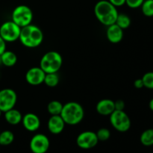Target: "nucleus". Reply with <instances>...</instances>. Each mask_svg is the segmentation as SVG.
Returning <instances> with one entry per match:
<instances>
[{"label":"nucleus","instance_id":"nucleus-1","mask_svg":"<svg viewBox=\"0 0 153 153\" xmlns=\"http://www.w3.org/2000/svg\"><path fill=\"white\" fill-rule=\"evenodd\" d=\"M117 9L108 0H100L94 6V14L99 22L105 26L114 24L118 16Z\"/></svg>","mask_w":153,"mask_h":153},{"label":"nucleus","instance_id":"nucleus-2","mask_svg":"<svg viewBox=\"0 0 153 153\" xmlns=\"http://www.w3.org/2000/svg\"><path fill=\"white\" fill-rule=\"evenodd\" d=\"M19 40L24 46L30 49L38 47L43 40V33L40 28L33 24L21 28Z\"/></svg>","mask_w":153,"mask_h":153},{"label":"nucleus","instance_id":"nucleus-3","mask_svg":"<svg viewBox=\"0 0 153 153\" xmlns=\"http://www.w3.org/2000/svg\"><path fill=\"white\" fill-rule=\"evenodd\" d=\"M61 117L65 124L76 126L80 123L85 117V111L81 104L76 102H69L63 105Z\"/></svg>","mask_w":153,"mask_h":153},{"label":"nucleus","instance_id":"nucleus-4","mask_svg":"<svg viewBox=\"0 0 153 153\" xmlns=\"http://www.w3.org/2000/svg\"><path fill=\"white\" fill-rule=\"evenodd\" d=\"M63 64L62 56L56 51H49L42 56L40 67L46 73H58Z\"/></svg>","mask_w":153,"mask_h":153},{"label":"nucleus","instance_id":"nucleus-5","mask_svg":"<svg viewBox=\"0 0 153 153\" xmlns=\"http://www.w3.org/2000/svg\"><path fill=\"white\" fill-rule=\"evenodd\" d=\"M33 12L28 6L20 4L15 7L12 11L11 20L20 28L31 24L33 20Z\"/></svg>","mask_w":153,"mask_h":153},{"label":"nucleus","instance_id":"nucleus-6","mask_svg":"<svg viewBox=\"0 0 153 153\" xmlns=\"http://www.w3.org/2000/svg\"><path fill=\"white\" fill-rule=\"evenodd\" d=\"M109 120L113 128L120 132H126L131 128V119L124 111L115 110Z\"/></svg>","mask_w":153,"mask_h":153},{"label":"nucleus","instance_id":"nucleus-7","mask_svg":"<svg viewBox=\"0 0 153 153\" xmlns=\"http://www.w3.org/2000/svg\"><path fill=\"white\" fill-rule=\"evenodd\" d=\"M21 28L12 20L3 22L0 26V36L6 43H13L19 40Z\"/></svg>","mask_w":153,"mask_h":153},{"label":"nucleus","instance_id":"nucleus-8","mask_svg":"<svg viewBox=\"0 0 153 153\" xmlns=\"http://www.w3.org/2000/svg\"><path fill=\"white\" fill-rule=\"evenodd\" d=\"M17 102V94L11 88H4L0 91V110L5 112L15 107Z\"/></svg>","mask_w":153,"mask_h":153},{"label":"nucleus","instance_id":"nucleus-9","mask_svg":"<svg viewBox=\"0 0 153 153\" xmlns=\"http://www.w3.org/2000/svg\"><path fill=\"white\" fill-rule=\"evenodd\" d=\"M50 142L46 135L36 134L30 140V149L33 153H46L49 150Z\"/></svg>","mask_w":153,"mask_h":153},{"label":"nucleus","instance_id":"nucleus-10","mask_svg":"<svg viewBox=\"0 0 153 153\" xmlns=\"http://www.w3.org/2000/svg\"><path fill=\"white\" fill-rule=\"evenodd\" d=\"M99 140L96 132L92 131H85L80 133L76 138L78 146L82 149H90L95 147Z\"/></svg>","mask_w":153,"mask_h":153},{"label":"nucleus","instance_id":"nucleus-11","mask_svg":"<svg viewBox=\"0 0 153 153\" xmlns=\"http://www.w3.org/2000/svg\"><path fill=\"white\" fill-rule=\"evenodd\" d=\"M46 73L40 67L30 68L25 73V81L32 86H37L43 83Z\"/></svg>","mask_w":153,"mask_h":153},{"label":"nucleus","instance_id":"nucleus-12","mask_svg":"<svg viewBox=\"0 0 153 153\" xmlns=\"http://www.w3.org/2000/svg\"><path fill=\"white\" fill-rule=\"evenodd\" d=\"M24 128L28 131L34 132L40 127V120L37 114L34 113H27L22 116V122Z\"/></svg>","mask_w":153,"mask_h":153},{"label":"nucleus","instance_id":"nucleus-13","mask_svg":"<svg viewBox=\"0 0 153 153\" xmlns=\"http://www.w3.org/2000/svg\"><path fill=\"white\" fill-rule=\"evenodd\" d=\"M65 123L61 115H52L48 120L47 127L49 132L53 134H59L64 131Z\"/></svg>","mask_w":153,"mask_h":153},{"label":"nucleus","instance_id":"nucleus-14","mask_svg":"<svg viewBox=\"0 0 153 153\" xmlns=\"http://www.w3.org/2000/svg\"><path fill=\"white\" fill-rule=\"evenodd\" d=\"M123 30L118 26L116 23L107 26L106 37L111 43H118L122 41L123 38Z\"/></svg>","mask_w":153,"mask_h":153},{"label":"nucleus","instance_id":"nucleus-15","mask_svg":"<svg viewBox=\"0 0 153 153\" xmlns=\"http://www.w3.org/2000/svg\"><path fill=\"white\" fill-rule=\"evenodd\" d=\"M97 113L102 116H110L115 111L114 101L109 99H104L98 102L96 106Z\"/></svg>","mask_w":153,"mask_h":153},{"label":"nucleus","instance_id":"nucleus-16","mask_svg":"<svg viewBox=\"0 0 153 153\" xmlns=\"http://www.w3.org/2000/svg\"><path fill=\"white\" fill-rule=\"evenodd\" d=\"M4 120L11 126H16L22 122V115L19 110L14 108L4 112Z\"/></svg>","mask_w":153,"mask_h":153},{"label":"nucleus","instance_id":"nucleus-17","mask_svg":"<svg viewBox=\"0 0 153 153\" xmlns=\"http://www.w3.org/2000/svg\"><path fill=\"white\" fill-rule=\"evenodd\" d=\"M0 58H1V64L7 67H13L17 62V56L16 54L12 51L7 50V49L0 55Z\"/></svg>","mask_w":153,"mask_h":153},{"label":"nucleus","instance_id":"nucleus-18","mask_svg":"<svg viewBox=\"0 0 153 153\" xmlns=\"http://www.w3.org/2000/svg\"><path fill=\"white\" fill-rule=\"evenodd\" d=\"M140 141L143 146H153V128H148L140 134Z\"/></svg>","mask_w":153,"mask_h":153},{"label":"nucleus","instance_id":"nucleus-19","mask_svg":"<svg viewBox=\"0 0 153 153\" xmlns=\"http://www.w3.org/2000/svg\"><path fill=\"white\" fill-rule=\"evenodd\" d=\"M64 105L58 100H52L49 102L47 105V111L51 116L52 115H60L63 109Z\"/></svg>","mask_w":153,"mask_h":153},{"label":"nucleus","instance_id":"nucleus-20","mask_svg":"<svg viewBox=\"0 0 153 153\" xmlns=\"http://www.w3.org/2000/svg\"><path fill=\"white\" fill-rule=\"evenodd\" d=\"M14 140V134L9 130L0 132V145L1 146H8L11 144Z\"/></svg>","mask_w":153,"mask_h":153},{"label":"nucleus","instance_id":"nucleus-21","mask_svg":"<svg viewBox=\"0 0 153 153\" xmlns=\"http://www.w3.org/2000/svg\"><path fill=\"white\" fill-rule=\"evenodd\" d=\"M131 18L126 13H118L115 23L120 27L123 30L128 28L131 25Z\"/></svg>","mask_w":153,"mask_h":153},{"label":"nucleus","instance_id":"nucleus-22","mask_svg":"<svg viewBox=\"0 0 153 153\" xmlns=\"http://www.w3.org/2000/svg\"><path fill=\"white\" fill-rule=\"evenodd\" d=\"M59 76L58 75V73H46L45 76L44 82L43 83L46 86L49 88H55L59 83Z\"/></svg>","mask_w":153,"mask_h":153},{"label":"nucleus","instance_id":"nucleus-23","mask_svg":"<svg viewBox=\"0 0 153 153\" xmlns=\"http://www.w3.org/2000/svg\"><path fill=\"white\" fill-rule=\"evenodd\" d=\"M141 7V11L145 16H153V0H144Z\"/></svg>","mask_w":153,"mask_h":153},{"label":"nucleus","instance_id":"nucleus-24","mask_svg":"<svg viewBox=\"0 0 153 153\" xmlns=\"http://www.w3.org/2000/svg\"><path fill=\"white\" fill-rule=\"evenodd\" d=\"M144 88L149 90H153V72H147L142 76Z\"/></svg>","mask_w":153,"mask_h":153},{"label":"nucleus","instance_id":"nucleus-25","mask_svg":"<svg viewBox=\"0 0 153 153\" xmlns=\"http://www.w3.org/2000/svg\"><path fill=\"white\" fill-rule=\"evenodd\" d=\"M99 141H106L111 137V131L106 128H101L96 132Z\"/></svg>","mask_w":153,"mask_h":153},{"label":"nucleus","instance_id":"nucleus-26","mask_svg":"<svg viewBox=\"0 0 153 153\" xmlns=\"http://www.w3.org/2000/svg\"><path fill=\"white\" fill-rule=\"evenodd\" d=\"M144 0H126V4L132 9L138 8L142 5Z\"/></svg>","mask_w":153,"mask_h":153},{"label":"nucleus","instance_id":"nucleus-27","mask_svg":"<svg viewBox=\"0 0 153 153\" xmlns=\"http://www.w3.org/2000/svg\"><path fill=\"white\" fill-rule=\"evenodd\" d=\"M114 107L115 110L124 111V108H125V102L122 100H117V101H114Z\"/></svg>","mask_w":153,"mask_h":153},{"label":"nucleus","instance_id":"nucleus-28","mask_svg":"<svg viewBox=\"0 0 153 153\" xmlns=\"http://www.w3.org/2000/svg\"><path fill=\"white\" fill-rule=\"evenodd\" d=\"M108 1L116 7H122L126 4V0H108Z\"/></svg>","mask_w":153,"mask_h":153},{"label":"nucleus","instance_id":"nucleus-29","mask_svg":"<svg viewBox=\"0 0 153 153\" xmlns=\"http://www.w3.org/2000/svg\"><path fill=\"white\" fill-rule=\"evenodd\" d=\"M134 88L137 89H141V88H144L143 86V82L142 81V79H137L134 82Z\"/></svg>","mask_w":153,"mask_h":153},{"label":"nucleus","instance_id":"nucleus-30","mask_svg":"<svg viewBox=\"0 0 153 153\" xmlns=\"http://www.w3.org/2000/svg\"><path fill=\"white\" fill-rule=\"evenodd\" d=\"M6 50V42L0 36V55Z\"/></svg>","mask_w":153,"mask_h":153},{"label":"nucleus","instance_id":"nucleus-31","mask_svg":"<svg viewBox=\"0 0 153 153\" xmlns=\"http://www.w3.org/2000/svg\"><path fill=\"white\" fill-rule=\"evenodd\" d=\"M149 108L152 111H153V98L149 101Z\"/></svg>","mask_w":153,"mask_h":153},{"label":"nucleus","instance_id":"nucleus-32","mask_svg":"<svg viewBox=\"0 0 153 153\" xmlns=\"http://www.w3.org/2000/svg\"><path fill=\"white\" fill-rule=\"evenodd\" d=\"M1 113H2V112H1V111L0 110V117H1Z\"/></svg>","mask_w":153,"mask_h":153},{"label":"nucleus","instance_id":"nucleus-33","mask_svg":"<svg viewBox=\"0 0 153 153\" xmlns=\"http://www.w3.org/2000/svg\"><path fill=\"white\" fill-rule=\"evenodd\" d=\"M0 64H1V58H0Z\"/></svg>","mask_w":153,"mask_h":153},{"label":"nucleus","instance_id":"nucleus-34","mask_svg":"<svg viewBox=\"0 0 153 153\" xmlns=\"http://www.w3.org/2000/svg\"><path fill=\"white\" fill-rule=\"evenodd\" d=\"M150 153H153V152H150Z\"/></svg>","mask_w":153,"mask_h":153},{"label":"nucleus","instance_id":"nucleus-35","mask_svg":"<svg viewBox=\"0 0 153 153\" xmlns=\"http://www.w3.org/2000/svg\"><path fill=\"white\" fill-rule=\"evenodd\" d=\"M0 132H1V131H0Z\"/></svg>","mask_w":153,"mask_h":153}]
</instances>
